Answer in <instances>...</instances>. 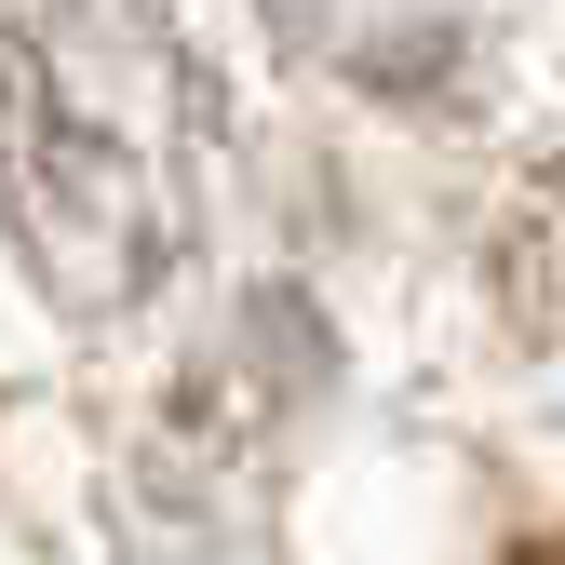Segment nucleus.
Masks as SVG:
<instances>
[{"label": "nucleus", "mask_w": 565, "mask_h": 565, "mask_svg": "<svg viewBox=\"0 0 565 565\" xmlns=\"http://www.w3.org/2000/svg\"><path fill=\"white\" fill-rule=\"evenodd\" d=\"M216 82L162 0L0 14V243L67 323L135 310L202 230Z\"/></svg>", "instance_id": "nucleus-1"}]
</instances>
